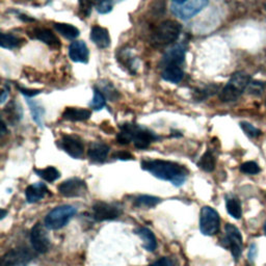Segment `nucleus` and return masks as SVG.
I'll list each match as a JSON object with an SVG mask.
<instances>
[{"label":"nucleus","instance_id":"nucleus-25","mask_svg":"<svg viewBox=\"0 0 266 266\" xmlns=\"http://www.w3.org/2000/svg\"><path fill=\"white\" fill-rule=\"evenodd\" d=\"M215 163H216V160H215V157H214L213 153L210 150H208L200 158V160L198 162V165H199L200 168H202L203 171H205L207 173H210V172L214 171Z\"/></svg>","mask_w":266,"mask_h":266},{"label":"nucleus","instance_id":"nucleus-15","mask_svg":"<svg viewBox=\"0 0 266 266\" xmlns=\"http://www.w3.org/2000/svg\"><path fill=\"white\" fill-rule=\"evenodd\" d=\"M70 58L75 63L86 64L88 62L90 51L83 41H74L69 47Z\"/></svg>","mask_w":266,"mask_h":266},{"label":"nucleus","instance_id":"nucleus-4","mask_svg":"<svg viewBox=\"0 0 266 266\" xmlns=\"http://www.w3.org/2000/svg\"><path fill=\"white\" fill-rule=\"evenodd\" d=\"M251 83V76L246 72H236L232 75L228 83L220 93V99L223 102L236 101L244 94L245 90Z\"/></svg>","mask_w":266,"mask_h":266},{"label":"nucleus","instance_id":"nucleus-41","mask_svg":"<svg viewBox=\"0 0 266 266\" xmlns=\"http://www.w3.org/2000/svg\"><path fill=\"white\" fill-rule=\"evenodd\" d=\"M113 157L117 158L120 160H131V159H133V156L130 153L125 152V151H120V152L114 153Z\"/></svg>","mask_w":266,"mask_h":266},{"label":"nucleus","instance_id":"nucleus-13","mask_svg":"<svg viewBox=\"0 0 266 266\" xmlns=\"http://www.w3.org/2000/svg\"><path fill=\"white\" fill-rule=\"evenodd\" d=\"M62 149L73 158H80L83 154L84 146L77 135H64L61 140Z\"/></svg>","mask_w":266,"mask_h":266},{"label":"nucleus","instance_id":"nucleus-18","mask_svg":"<svg viewBox=\"0 0 266 266\" xmlns=\"http://www.w3.org/2000/svg\"><path fill=\"white\" fill-rule=\"evenodd\" d=\"M34 37L37 40L43 42L44 44L53 48V49H58V48L61 47L60 39L50 29L36 28L34 31Z\"/></svg>","mask_w":266,"mask_h":266},{"label":"nucleus","instance_id":"nucleus-16","mask_svg":"<svg viewBox=\"0 0 266 266\" xmlns=\"http://www.w3.org/2000/svg\"><path fill=\"white\" fill-rule=\"evenodd\" d=\"M92 42L101 49H105L110 46V36L109 32L99 25H95L91 31L90 36Z\"/></svg>","mask_w":266,"mask_h":266},{"label":"nucleus","instance_id":"nucleus-8","mask_svg":"<svg viewBox=\"0 0 266 266\" xmlns=\"http://www.w3.org/2000/svg\"><path fill=\"white\" fill-rule=\"evenodd\" d=\"M34 258L27 248H17L7 252L2 258V266H26Z\"/></svg>","mask_w":266,"mask_h":266},{"label":"nucleus","instance_id":"nucleus-32","mask_svg":"<svg viewBox=\"0 0 266 266\" xmlns=\"http://www.w3.org/2000/svg\"><path fill=\"white\" fill-rule=\"evenodd\" d=\"M114 5V0H96L95 8L99 14L105 15L111 12Z\"/></svg>","mask_w":266,"mask_h":266},{"label":"nucleus","instance_id":"nucleus-3","mask_svg":"<svg viewBox=\"0 0 266 266\" xmlns=\"http://www.w3.org/2000/svg\"><path fill=\"white\" fill-rule=\"evenodd\" d=\"M182 27L180 23L173 20L161 22L153 32L151 37V45L155 48H163L175 43L180 37Z\"/></svg>","mask_w":266,"mask_h":266},{"label":"nucleus","instance_id":"nucleus-17","mask_svg":"<svg viewBox=\"0 0 266 266\" xmlns=\"http://www.w3.org/2000/svg\"><path fill=\"white\" fill-rule=\"evenodd\" d=\"M109 152V147L107 144L97 141L93 142L87 151L88 158L94 162H103L106 160Z\"/></svg>","mask_w":266,"mask_h":266},{"label":"nucleus","instance_id":"nucleus-45","mask_svg":"<svg viewBox=\"0 0 266 266\" xmlns=\"http://www.w3.org/2000/svg\"><path fill=\"white\" fill-rule=\"evenodd\" d=\"M6 215H7V211L4 210V209H2V220L5 219V216H6Z\"/></svg>","mask_w":266,"mask_h":266},{"label":"nucleus","instance_id":"nucleus-20","mask_svg":"<svg viewBox=\"0 0 266 266\" xmlns=\"http://www.w3.org/2000/svg\"><path fill=\"white\" fill-rule=\"evenodd\" d=\"M184 76V72L180 66H165L163 67L161 77L163 80L172 82V83H179Z\"/></svg>","mask_w":266,"mask_h":266},{"label":"nucleus","instance_id":"nucleus-12","mask_svg":"<svg viewBox=\"0 0 266 266\" xmlns=\"http://www.w3.org/2000/svg\"><path fill=\"white\" fill-rule=\"evenodd\" d=\"M226 241L235 259H238L243 252V236L240 231L232 224L226 225Z\"/></svg>","mask_w":266,"mask_h":266},{"label":"nucleus","instance_id":"nucleus-44","mask_svg":"<svg viewBox=\"0 0 266 266\" xmlns=\"http://www.w3.org/2000/svg\"><path fill=\"white\" fill-rule=\"evenodd\" d=\"M172 2L174 3V5H178V6H181L183 4H185L187 0H172Z\"/></svg>","mask_w":266,"mask_h":266},{"label":"nucleus","instance_id":"nucleus-40","mask_svg":"<svg viewBox=\"0 0 266 266\" xmlns=\"http://www.w3.org/2000/svg\"><path fill=\"white\" fill-rule=\"evenodd\" d=\"M149 266H174V264H173V261L170 258L162 257Z\"/></svg>","mask_w":266,"mask_h":266},{"label":"nucleus","instance_id":"nucleus-31","mask_svg":"<svg viewBox=\"0 0 266 266\" xmlns=\"http://www.w3.org/2000/svg\"><path fill=\"white\" fill-rule=\"evenodd\" d=\"M160 202L159 198L153 196H139L134 200V203L138 207H154Z\"/></svg>","mask_w":266,"mask_h":266},{"label":"nucleus","instance_id":"nucleus-24","mask_svg":"<svg viewBox=\"0 0 266 266\" xmlns=\"http://www.w3.org/2000/svg\"><path fill=\"white\" fill-rule=\"evenodd\" d=\"M27 104H28V106H29L33 120L35 121V122H36L40 127H43V126H44L43 119H44V114H45L44 108H43L37 101L32 100V98H27Z\"/></svg>","mask_w":266,"mask_h":266},{"label":"nucleus","instance_id":"nucleus-26","mask_svg":"<svg viewBox=\"0 0 266 266\" xmlns=\"http://www.w3.org/2000/svg\"><path fill=\"white\" fill-rule=\"evenodd\" d=\"M36 173L39 177L47 182H54L61 177L60 172L54 166H48L46 168H43V170H36Z\"/></svg>","mask_w":266,"mask_h":266},{"label":"nucleus","instance_id":"nucleus-37","mask_svg":"<svg viewBox=\"0 0 266 266\" xmlns=\"http://www.w3.org/2000/svg\"><path fill=\"white\" fill-rule=\"evenodd\" d=\"M240 126H241V128H243V130L251 137H258L261 134L260 129L256 128L255 126H253L252 124H250L248 122H241Z\"/></svg>","mask_w":266,"mask_h":266},{"label":"nucleus","instance_id":"nucleus-11","mask_svg":"<svg viewBox=\"0 0 266 266\" xmlns=\"http://www.w3.org/2000/svg\"><path fill=\"white\" fill-rule=\"evenodd\" d=\"M58 191L61 192V195L67 198L80 197L86 191V184L81 179L72 178L64 181L58 186Z\"/></svg>","mask_w":266,"mask_h":266},{"label":"nucleus","instance_id":"nucleus-5","mask_svg":"<svg viewBox=\"0 0 266 266\" xmlns=\"http://www.w3.org/2000/svg\"><path fill=\"white\" fill-rule=\"evenodd\" d=\"M76 214V209L73 206L63 205L55 207L45 217V226L48 229L58 230L65 227L69 221Z\"/></svg>","mask_w":266,"mask_h":266},{"label":"nucleus","instance_id":"nucleus-36","mask_svg":"<svg viewBox=\"0 0 266 266\" xmlns=\"http://www.w3.org/2000/svg\"><path fill=\"white\" fill-rule=\"evenodd\" d=\"M100 90V88H99ZM101 91V90H100ZM102 94L105 96V98L109 99L110 101H115L119 98V93L112 86L111 83H107L102 88Z\"/></svg>","mask_w":266,"mask_h":266},{"label":"nucleus","instance_id":"nucleus-22","mask_svg":"<svg viewBox=\"0 0 266 266\" xmlns=\"http://www.w3.org/2000/svg\"><path fill=\"white\" fill-rule=\"evenodd\" d=\"M136 234L141 238L143 248L149 252H153L157 247V241L154 233L148 228H139L136 230Z\"/></svg>","mask_w":266,"mask_h":266},{"label":"nucleus","instance_id":"nucleus-14","mask_svg":"<svg viewBox=\"0 0 266 266\" xmlns=\"http://www.w3.org/2000/svg\"><path fill=\"white\" fill-rule=\"evenodd\" d=\"M185 53H186V47L183 44H177L173 46L172 48L168 49L165 54L162 57L161 66H180L184 63L185 60Z\"/></svg>","mask_w":266,"mask_h":266},{"label":"nucleus","instance_id":"nucleus-28","mask_svg":"<svg viewBox=\"0 0 266 266\" xmlns=\"http://www.w3.org/2000/svg\"><path fill=\"white\" fill-rule=\"evenodd\" d=\"M226 206H227L228 213L232 217H234V219L239 220L240 217H241V215H243V210H241L240 202L237 199H235V198L228 199L227 203H226Z\"/></svg>","mask_w":266,"mask_h":266},{"label":"nucleus","instance_id":"nucleus-35","mask_svg":"<svg viewBox=\"0 0 266 266\" xmlns=\"http://www.w3.org/2000/svg\"><path fill=\"white\" fill-rule=\"evenodd\" d=\"M240 171L248 175H256L260 173V166L254 161H247L241 164Z\"/></svg>","mask_w":266,"mask_h":266},{"label":"nucleus","instance_id":"nucleus-34","mask_svg":"<svg viewBox=\"0 0 266 266\" xmlns=\"http://www.w3.org/2000/svg\"><path fill=\"white\" fill-rule=\"evenodd\" d=\"M119 60H120V62L123 61V65L127 67V69L131 72L132 74L134 73L135 69L137 67L135 65V58L132 56V54H130L128 51L122 52V55L119 56Z\"/></svg>","mask_w":266,"mask_h":266},{"label":"nucleus","instance_id":"nucleus-1","mask_svg":"<svg viewBox=\"0 0 266 266\" xmlns=\"http://www.w3.org/2000/svg\"><path fill=\"white\" fill-rule=\"evenodd\" d=\"M141 168L149 172L154 177L170 181L175 186H181L184 184L188 171L184 165L176 162L166 160H143L141 162Z\"/></svg>","mask_w":266,"mask_h":266},{"label":"nucleus","instance_id":"nucleus-29","mask_svg":"<svg viewBox=\"0 0 266 266\" xmlns=\"http://www.w3.org/2000/svg\"><path fill=\"white\" fill-rule=\"evenodd\" d=\"M106 105V98L102 92L95 87L94 88V98L90 103V106L95 110H101Z\"/></svg>","mask_w":266,"mask_h":266},{"label":"nucleus","instance_id":"nucleus-7","mask_svg":"<svg viewBox=\"0 0 266 266\" xmlns=\"http://www.w3.org/2000/svg\"><path fill=\"white\" fill-rule=\"evenodd\" d=\"M209 5V0H187L181 6L173 5L171 7L175 16L179 17L183 21H187L198 15Z\"/></svg>","mask_w":266,"mask_h":266},{"label":"nucleus","instance_id":"nucleus-19","mask_svg":"<svg viewBox=\"0 0 266 266\" xmlns=\"http://www.w3.org/2000/svg\"><path fill=\"white\" fill-rule=\"evenodd\" d=\"M49 192L44 183H36L29 185L25 190V196L28 203H36L42 200Z\"/></svg>","mask_w":266,"mask_h":266},{"label":"nucleus","instance_id":"nucleus-47","mask_svg":"<svg viewBox=\"0 0 266 266\" xmlns=\"http://www.w3.org/2000/svg\"><path fill=\"white\" fill-rule=\"evenodd\" d=\"M265 10H266V4H265Z\"/></svg>","mask_w":266,"mask_h":266},{"label":"nucleus","instance_id":"nucleus-38","mask_svg":"<svg viewBox=\"0 0 266 266\" xmlns=\"http://www.w3.org/2000/svg\"><path fill=\"white\" fill-rule=\"evenodd\" d=\"M19 92L23 95V96H25L26 98H34V97L38 96L41 91L40 90H33V88H27V87H23L21 85H17Z\"/></svg>","mask_w":266,"mask_h":266},{"label":"nucleus","instance_id":"nucleus-42","mask_svg":"<svg viewBox=\"0 0 266 266\" xmlns=\"http://www.w3.org/2000/svg\"><path fill=\"white\" fill-rule=\"evenodd\" d=\"M256 254H257V250H256V246L255 245H252L251 246V249H250V254H249V258L251 261H253L256 257Z\"/></svg>","mask_w":266,"mask_h":266},{"label":"nucleus","instance_id":"nucleus-21","mask_svg":"<svg viewBox=\"0 0 266 266\" xmlns=\"http://www.w3.org/2000/svg\"><path fill=\"white\" fill-rule=\"evenodd\" d=\"M92 112L88 109L78 108V107H67L63 112V117L72 122H80L86 121L91 117Z\"/></svg>","mask_w":266,"mask_h":266},{"label":"nucleus","instance_id":"nucleus-23","mask_svg":"<svg viewBox=\"0 0 266 266\" xmlns=\"http://www.w3.org/2000/svg\"><path fill=\"white\" fill-rule=\"evenodd\" d=\"M53 26L60 35H62L63 37H65L66 39H69V40H76L80 35L79 29L77 27H75L74 25H72V24L54 23Z\"/></svg>","mask_w":266,"mask_h":266},{"label":"nucleus","instance_id":"nucleus-43","mask_svg":"<svg viewBox=\"0 0 266 266\" xmlns=\"http://www.w3.org/2000/svg\"><path fill=\"white\" fill-rule=\"evenodd\" d=\"M9 98V91L7 88H5L3 91V95H2V101H0V103L2 104H5V102L7 101V99Z\"/></svg>","mask_w":266,"mask_h":266},{"label":"nucleus","instance_id":"nucleus-46","mask_svg":"<svg viewBox=\"0 0 266 266\" xmlns=\"http://www.w3.org/2000/svg\"><path fill=\"white\" fill-rule=\"evenodd\" d=\"M264 232H265V234H266V221H265V223H264Z\"/></svg>","mask_w":266,"mask_h":266},{"label":"nucleus","instance_id":"nucleus-39","mask_svg":"<svg viewBox=\"0 0 266 266\" xmlns=\"http://www.w3.org/2000/svg\"><path fill=\"white\" fill-rule=\"evenodd\" d=\"M79 7H80V10L83 13V15L88 16L92 12L93 2L92 0H79Z\"/></svg>","mask_w":266,"mask_h":266},{"label":"nucleus","instance_id":"nucleus-33","mask_svg":"<svg viewBox=\"0 0 266 266\" xmlns=\"http://www.w3.org/2000/svg\"><path fill=\"white\" fill-rule=\"evenodd\" d=\"M217 88H219V86L213 85V84L205 86L204 88H199L195 92V98L198 101H203L204 99L207 98V97L213 95L217 91Z\"/></svg>","mask_w":266,"mask_h":266},{"label":"nucleus","instance_id":"nucleus-2","mask_svg":"<svg viewBox=\"0 0 266 266\" xmlns=\"http://www.w3.org/2000/svg\"><path fill=\"white\" fill-rule=\"evenodd\" d=\"M158 138L154 132L132 123H126L121 126V130L116 135L119 143L128 144L133 141L134 146L140 150L149 148L150 144Z\"/></svg>","mask_w":266,"mask_h":266},{"label":"nucleus","instance_id":"nucleus-10","mask_svg":"<svg viewBox=\"0 0 266 266\" xmlns=\"http://www.w3.org/2000/svg\"><path fill=\"white\" fill-rule=\"evenodd\" d=\"M31 241L34 250L40 254L48 252L50 248V239L40 223L36 224L32 229Z\"/></svg>","mask_w":266,"mask_h":266},{"label":"nucleus","instance_id":"nucleus-9","mask_svg":"<svg viewBox=\"0 0 266 266\" xmlns=\"http://www.w3.org/2000/svg\"><path fill=\"white\" fill-rule=\"evenodd\" d=\"M121 214H122V210H121V208L112 204L98 202L93 207L94 219L98 222L115 220Z\"/></svg>","mask_w":266,"mask_h":266},{"label":"nucleus","instance_id":"nucleus-27","mask_svg":"<svg viewBox=\"0 0 266 266\" xmlns=\"http://www.w3.org/2000/svg\"><path fill=\"white\" fill-rule=\"evenodd\" d=\"M22 43V40L18 37L11 35V34H3L2 35V42H0V46L6 49H14V48L19 47V45Z\"/></svg>","mask_w":266,"mask_h":266},{"label":"nucleus","instance_id":"nucleus-6","mask_svg":"<svg viewBox=\"0 0 266 266\" xmlns=\"http://www.w3.org/2000/svg\"><path fill=\"white\" fill-rule=\"evenodd\" d=\"M220 215L213 208L205 206L201 210L200 230L204 235L212 236L220 230Z\"/></svg>","mask_w":266,"mask_h":266},{"label":"nucleus","instance_id":"nucleus-30","mask_svg":"<svg viewBox=\"0 0 266 266\" xmlns=\"http://www.w3.org/2000/svg\"><path fill=\"white\" fill-rule=\"evenodd\" d=\"M5 112L8 115L9 122L12 124H16L19 122V120L22 116V110L20 106L17 107V104L15 102H12L11 104L8 105V107L5 109Z\"/></svg>","mask_w":266,"mask_h":266}]
</instances>
